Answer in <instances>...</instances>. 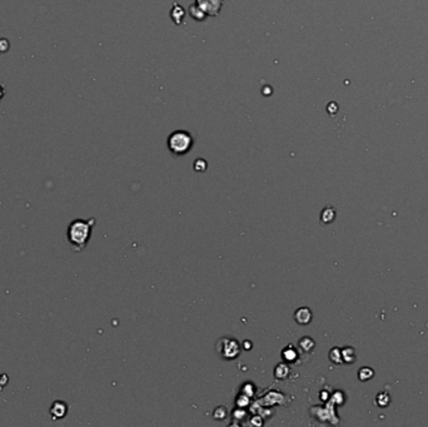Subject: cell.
<instances>
[{
  "instance_id": "30bf717a",
  "label": "cell",
  "mask_w": 428,
  "mask_h": 427,
  "mask_svg": "<svg viewBox=\"0 0 428 427\" xmlns=\"http://www.w3.org/2000/svg\"><path fill=\"white\" fill-rule=\"evenodd\" d=\"M336 218V210L332 208V207H327L322 210L321 213V221L323 223H331V222L334 221Z\"/></svg>"
},
{
  "instance_id": "ba28073f",
  "label": "cell",
  "mask_w": 428,
  "mask_h": 427,
  "mask_svg": "<svg viewBox=\"0 0 428 427\" xmlns=\"http://www.w3.org/2000/svg\"><path fill=\"white\" fill-rule=\"evenodd\" d=\"M298 345H300V347L302 348V350H303L304 352H307V353H311L315 347V342L308 336L301 339L300 342H298Z\"/></svg>"
},
{
  "instance_id": "8992f818",
  "label": "cell",
  "mask_w": 428,
  "mask_h": 427,
  "mask_svg": "<svg viewBox=\"0 0 428 427\" xmlns=\"http://www.w3.org/2000/svg\"><path fill=\"white\" fill-rule=\"evenodd\" d=\"M294 319L298 325H308L312 321V311L308 307H301L294 312Z\"/></svg>"
},
{
  "instance_id": "6da1fadb",
  "label": "cell",
  "mask_w": 428,
  "mask_h": 427,
  "mask_svg": "<svg viewBox=\"0 0 428 427\" xmlns=\"http://www.w3.org/2000/svg\"><path fill=\"white\" fill-rule=\"evenodd\" d=\"M96 224V219H76L69 224L67 230V241L71 250L80 252L87 247L91 236V229Z\"/></svg>"
},
{
  "instance_id": "52a82bcc",
  "label": "cell",
  "mask_w": 428,
  "mask_h": 427,
  "mask_svg": "<svg viewBox=\"0 0 428 427\" xmlns=\"http://www.w3.org/2000/svg\"><path fill=\"white\" fill-rule=\"evenodd\" d=\"M289 373H291V370H289L288 365H286V363H280V365H277V367H275L274 370V376L275 379L278 380L287 379V377L289 376Z\"/></svg>"
},
{
  "instance_id": "3957f363",
  "label": "cell",
  "mask_w": 428,
  "mask_h": 427,
  "mask_svg": "<svg viewBox=\"0 0 428 427\" xmlns=\"http://www.w3.org/2000/svg\"><path fill=\"white\" fill-rule=\"evenodd\" d=\"M197 7L206 15H217L222 7V3L219 0H197Z\"/></svg>"
},
{
  "instance_id": "8fae6325",
  "label": "cell",
  "mask_w": 428,
  "mask_h": 427,
  "mask_svg": "<svg viewBox=\"0 0 428 427\" xmlns=\"http://www.w3.org/2000/svg\"><path fill=\"white\" fill-rule=\"evenodd\" d=\"M342 360L346 363H353L356 361V352L352 347H346L342 350Z\"/></svg>"
},
{
  "instance_id": "5b68a950",
  "label": "cell",
  "mask_w": 428,
  "mask_h": 427,
  "mask_svg": "<svg viewBox=\"0 0 428 427\" xmlns=\"http://www.w3.org/2000/svg\"><path fill=\"white\" fill-rule=\"evenodd\" d=\"M68 412V405L63 401H55L50 407V415L53 420H58V418L65 417Z\"/></svg>"
},
{
  "instance_id": "7a4b0ae2",
  "label": "cell",
  "mask_w": 428,
  "mask_h": 427,
  "mask_svg": "<svg viewBox=\"0 0 428 427\" xmlns=\"http://www.w3.org/2000/svg\"><path fill=\"white\" fill-rule=\"evenodd\" d=\"M193 144L194 138L188 131H174L166 140L168 149L174 155L187 154L192 149Z\"/></svg>"
},
{
  "instance_id": "7c38bea8",
  "label": "cell",
  "mask_w": 428,
  "mask_h": 427,
  "mask_svg": "<svg viewBox=\"0 0 428 427\" xmlns=\"http://www.w3.org/2000/svg\"><path fill=\"white\" fill-rule=\"evenodd\" d=\"M329 360H331L333 363H336V365H340V363L343 362V360H342V351L340 348L334 347L329 351Z\"/></svg>"
},
{
  "instance_id": "277c9868",
  "label": "cell",
  "mask_w": 428,
  "mask_h": 427,
  "mask_svg": "<svg viewBox=\"0 0 428 427\" xmlns=\"http://www.w3.org/2000/svg\"><path fill=\"white\" fill-rule=\"evenodd\" d=\"M238 354H239V346H238L237 341H234V340H224V359H237Z\"/></svg>"
},
{
  "instance_id": "4fadbf2b",
  "label": "cell",
  "mask_w": 428,
  "mask_h": 427,
  "mask_svg": "<svg viewBox=\"0 0 428 427\" xmlns=\"http://www.w3.org/2000/svg\"><path fill=\"white\" fill-rule=\"evenodd\" d=\"M373 373H375L373 370H370V368L368 367H363V368H361L360 372H358V377H360L361 381H367V380L372 379Z\"/></svg>"
},
{
  "instance_id": "9c48e42d",
  "label": "cell",
  "mask_w": 428,
  "mask_h": 427,
  "mask_svg": "<svg viewBox=\"0 0 428 427\" xmlns=\"http://www.w3.org/2000/svg\"><path fill=\"white\" fill-rule=\"evenodd\" d=\"M282 356L286 362H294L295 359L298 357V353H297V351H295V348L293 347L292 345H289L282 351Z\"/></svg>"
},
{
  "instance_id": "5bb4252c",
  "label": "cell",
  "mask_w": 428,
  "mask_h": 427,
  "mask_svg": "<svg viewBox=\"0 0 428 427\" xmlns=\"http://www.w3.org/2000/svg\"><path fill=\"white\" fill-rule=\"evenodd\" d=\"M194 169L197 172H204L207 169V162L204 159H197L194 163Z\"/></svg>"
}]
</instances>
